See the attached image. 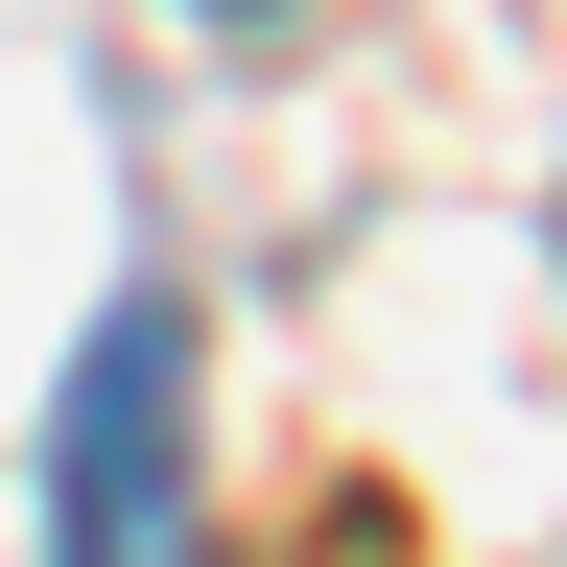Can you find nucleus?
Instances as JSON below:
<instances>
[{
    "mask_svg": "<svg viewBox=\"0 0 567 567\" xmlns=\"http://www.w3.org/2000/svg\"><path fill=\"white\" fill-rule=\"evenodd\" d=\"M48 567H213V520H189V331L166 308H95V354H71Z\"/></svg>",
    "mask_w": 567,
    "mask_h": 567,
    "instance_id": "1",
    "label": "nucleus"
}]
</instances>
